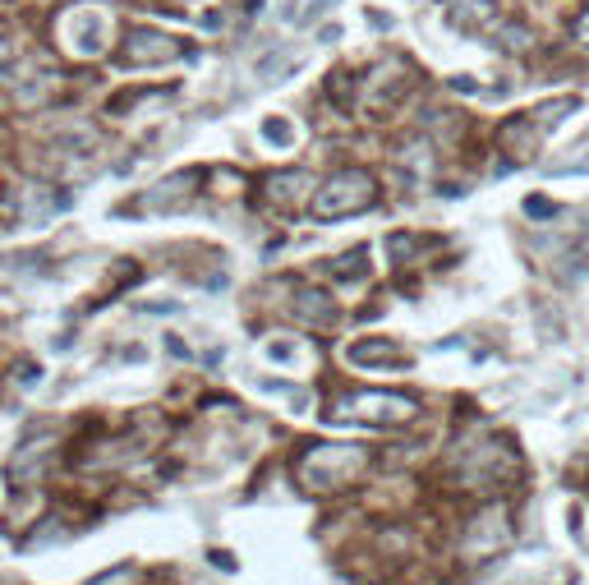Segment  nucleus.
I'll list each match as a JSON object with an SVG mask.
<instances>
[{"label":"nucleus","mask_w":589,"mask_h":585,"mask_svg":"<svg viewBox=\"0 0 589 585\" xmlns=\"http://www.w3.org/2000/svg\"><path fill=\"white\" fill-rule=\"evenodd\" d=\"M263 139H267V143H277V148H286V143L295 139V130H290L286 121H277V115H272V121H263Z\"/></svg>","instance_id":"obj_15"},{"label":"nucleus","mask_w":589,"mask_h":585,"mask_svg":"<svg viewBox=\"0 0 589 585\" xmlns=\"http://www.w3.org/2000/svg\"><path fill=\"white\" fill-rule=\"evenodd\" d=\"M447 19H451V28H460V32H497L502 28V19H497V5L493 0H456V5L447 10Z\"/></svg>","instance_id":"obj_6"},{"label":"nucleus","mask_w":589,"mask_h":585,"mask_svg":"<svg viewBox=\"0 0 589 585\" xmlns=\"http://www.w3.org/2000/svg\"><path fill=\"white\" fill-rule=\"evenodd\" d=\"M332 415L336 419H360V424L391 428V424H410L419 415V401L406 397V392H355V397H341Z\"/></svg>","instance_id":"obj_3"},{"label":"nucleus","mask_w":589,"mask_h":585,"mask_svg":"<svg viewBox=\"0 0 589 585\" xmlns=\"http://www.w3.org/2000/svg\"><path fill=\"white\" fill-rule=\"evenodd\" d=\"M497 139H502V148H512L516 158L534 152V143H539V125H534V115H516V121H506V125L497 130Z\"/></svg>","instance_id":"obj_10"},{"label":"nucleus","mask_w":589,"mask_h":585,"mask_svg":"<svg viewBox=\"0 0 589 585\" xmlns=\"http://www.w3.org/2000/svg\"><path fill=\"white\" fill-rule=\"evenodd\" d=\"M373 199H378V180L369 171H360V166H345L313 194L308 212L318 221H336V217H355V212L373 208Z\"/></svg>","instance_id":"obj_1"},{"label":"nucleus","mask_w":589,"mask_h":585,"mask_svg":"<svg viewBox=\"0 0 589 585\" xmlns=\"http://www.w3.org/2000/svg\"><path fill=\"white\" fill-rule=\"evenodd\" d=\"M193 184H199V171H180V176H166L162 184H156L147 199H143V208L147 212H166V208H180L189 194H193Z\"/></svg>","instance_id":"obj_7"},{"label":"nucleus","mask_w":589,"mask_h":585,"mask_svg":"<svg viewBox=\"0 0 589 585\" xmlns=\"http://www.w3.org/2000/svg\"><path fill=\"white\" fill-rule=\"evenodd\" d=\"M369 465V452L355 447V443H327V447H308L299 461H295V471L308 489H341L350 484L360 471Z\"/></svg>","instance_id":"obj_2"},{"label":"nucleus","mask_w":589,"mask_h":585,"mask_svg":"<svg viewBox=\"0 0 589 585\" xmlns=\"http://www.w3.org/2000/svg\"><path fill=\"white\" fill-rule=\"evenodd\" d=\"M345 356L355 360V364H406V356H401V350L391 346L387 337H373V341H355V346L345 350Z\"/></svg>","instance_id":"obj_11"},{"label":"nucleus","mask_w":589,"mask_h":585,"mask_svg":"<svg viewBox=\"0 0 589 585\" xmlns=\"http://www.w3.org/2000/svg\"><path fill=\"white\" fill-rule=\"evenodd\" d=\"M184 56V42L171 32H156V28H134L125 37V47L115 51V60L120 65H171Z\"/></svg>","instance_id":"obj_5"},{"label":"nucleus","mask_w":589,"mask_h":585,"mask_svg":"<svg viewBox=\"0 0 589 585\" xmlns=\"http://www.w3.org/2000/svg\"><path fill=\"white\" fill-rule=\"evenodd\" d=\"M525 212H530V217H553L558 203H548V199H525Z\"/></svg>","instance_id":"obj_16"},{"label":"nucleus","mask_w":589,"mask_h":585,"mask_svg":"<svg viewBox=\"0 0 589 585\" xmlns=\"http://www.w3.org/2000/svg\"><path fill=\"white\" fill-rule=\"evenodd\" d=\"M290 314H295V323H304V328H327V323L336 319V304H332L323 291H299L295 304H290Z\"/></svg>","instance_id":"obj_8"},{"label":"nucleus","mask_w":589,"mask_h":585,"mask_svg":"<svg viewBox=\"0 0 589 585\" xmlns=\"http://www.w3.org/2000/svg\"><path fill=\"white\" fill-rule=\"evenodd\" d=\"M56 28H60L65 51L78 56V60H93V56L106 51V14L93 10V5H74L69 14H60Z\"/></svg>","instance_id":"obj_4"},{"label":"nucleus","mask_w":589,"mask_h":585,"mask_svg":"<svg viewBox=\"0 0 589 585\" xmlns=\"http://www.w3.org/2000/svg\"><path fill=\"white\" fill-rule=\"evenodd\" d=\"M263 199L277 203V208H299V199H304V176H299V171L267 176V180H263Z\"/></svg>","instance_id":"obj_9"},{"label":"nucleus","mask_w":589,"mask_h":585,"mask_svg":"<svg viewBox=\"0 0 589 585\" xmlns=\"http://www.w3.org/2000/svg\"><path fill=\"white\" fill-rule=\"evenodd\" d=\"M327 5H332V0H290V5L281 10V19H286L290 28H304V23H313V19H318Z\"/></svg>","instance_id":"obj_12"},{"label":"nucleus","mask_w":589,"mask_h":585,"mask_svg":"<svg viewBox=\"0 0 589 585\" xmlns=\"http://www.w3.org/2000/svg\"><path fill=\"white\" fill-rule=\"evenodd\" d=\"M580 106V97H558V102H543L539 111H534V125L539 130H553V125H562V115H571Z\"/></svg>","instance_id":"obj_13"},{"label":"nucleus","mask_w":589,"mask_h":585,"mask_svg":"<svg viewBox=\"0 0 589 585\" xmlns=\"http://www.w3.org/2000/svg\"><path fill=\"white\" fill-rule=\"evenodd\" d=\"M332 272L341 282H355V277H364L369 272V249H350V254H341L336 263H332Z\"/></svg>","instance_id":"obj_14"}]
</instances>
